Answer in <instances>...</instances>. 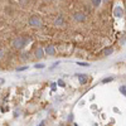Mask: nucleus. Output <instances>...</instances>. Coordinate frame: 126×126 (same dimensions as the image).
Here are the masks:
<instances>
[{
	"label": "nucleus",
	"instance_id": "nucleus-15",
	"mask_svg": "<svg viewBox=\"0 0 126 126\" xmlns=\"http://www.w3.org/2000/svg\"><path fill=\"white\" fill-rule=\"evenodd\" d=\"M28 67H20V68H16V71H24V69H27Z\"/></svg>",
	"mask_w": 126,
	"mask_h": 126
},
{
	"label": "nucleus",
	"instance_id": "nucleus-3",
	"mask_svg": "<svg viewBox=\"0 0 126 126\" xmlns=\"http://www.w3.org/2000/svg\"><path fill=\"white\" fill-rule=\"evenodd\" d=\"M73 18L76 22H80V23H82L86 20V15L83 14V13H81V11H78V13H74L73 14Z\"/></svg>",
	"mask_w": 126,
	"mask_h": 126
},
{
	"label": "nucleus",
	"instance_id": "nucleus-16",
	"mask_svg": "<svg viewBox=\"0 0 126 126\" xmlns=\"http://www.w3.org/2000/svg\"><path fill=\"white\" fill-rule=\"evenodd\" d=\"M80 66H88V63H83V62H78Z\"/></svg>",
	"mask_w": 126,
	"mask_h": 126
},
{
	"label": "nucleus",
	"instance_id": "nucleus-11",
	"mask_svg": "<svg viewBox=\"0 0 126 126\" xmlns=\"http://www.w3.org/2000/svg\"><path fill=\"white\" fill-rule=\"evenodd\" d=\"M120 92L124 95V96H126V87H125V86H121V87H120Z\"/></svg>",
	"mask_w": 126,
	"mask_h": 126
},
{
	"label": "nucleus",
	"instance_id": "nucleus-14",
	"mask_svg": "<svg viewBox=\"0 0 126 126\" xmlns=\"http://www.w3.org/2000/svg\"><path fill=\"white\" fill-rule=\"evenodd\" d=\"M44 67V64H42V63H39V64H35V68H43Z\"/></svg>",
	"mask_w": 126,
	"mask_h": 126
},
{
	"label": "nucleus",
	"instance_id": "nucleus-5",
	"mask_svg": "<svg viewBox=\"0 0 126 126\" xmlns=\"http://www.w3.org/2000/svg\"><path fill=\"white\" fill-rule=\"evenodd\" d=\"M78 78H80V82L81 84H84L88 81V77L86 76V74H78Z\"/></svg>",
	"mask_w": 126,
	"mask_h": 126
},
{
	"label": "nucleus",
	"instance_id": "nucleus-9",
	"mask_svg": "<svg viewBox=\"0 0 126 126\" xmlns=\"http://www.w3.org/2000/svg\"><path fill=\"white\" fill-rule=\"evenodd\" d=\"M115 14H116V16H122V10H121V8H117L116 10H115Z\"/></svg>",
	"mask_w": 126,
	"mask_h": 126
},
{
	"label": "nucleus",
	"instance_id": "nucleus-12",
	"mask_svg": "<svg viewBox=\"0 0 126 126\" xmlns=\"http://www.w3.org/2000/svg\"><path fill=\"white\" fill-rule=\"evenodd\" d=\"M57 84H58V86H61V87H64V82H63L62 80H59L58 82H57Z\"/></svg>",
	"mask_w": 126,
	"mask_h": 126
},
{
	"label": "nucleus",
	"instance_id": "nucleus-13",
	"mask_svg": "<svg viewBox=\"0 0 126 126\" xmlns=\"http://www.w3.org/2000/svg\"><path fill=\"white\" fill-rule=\"evenodd\" d=\"M112 81V78H105L103 81H102V83H107V82H111Z\"/></svg>",
	"mask_w": 126,
	"mask_h": 126
},
{
	"label": "nucleus",
	"instance_id": "nucleus-8",
	"mask_svg": "<svg viewBox=\"0 0 126 126\" xmlns=\"http://www.w3.org/2000/svg\"><path fill=\"white\" fill-rule=\"evenodd\" d=\"M54 23H56L57 25H62L63 23H64V20H63V18H62V16H58V18L56 19V22H54Z\"/></svg>",
	"mask_w": 126,
	"mask_h": 126
},
{
	"label": "nucleus",
	"instance_id": "nucleus-2",
	"mask_svg": "<svg viewBox=\"0 0 126 126\" xmlns=\"http://www.w3.org/2000/svg\"><path fill=\"white\" fill-rule=\"evenodd\" d=\"M28 23H29V25H32V27H40L42 25V20H40L39 16H32Z\"/></svg>",
	"mask_w": 126,
	"mask_h": 126
},
{
	"label": "nucleus",
	"instance_id": "nucleus-18",
	"mask_svg": "<svg viewBox=\"0 0 126 126\" xmlns=\"http://www.w3.org/2000/svg\"><path fill=\"white\" fill-rule=\"evenodd\" d=\"M1 54H3V50L0 49V58H1Z\"/></svg>",
	"mask_w": 126,
	"mask_h": 126
},
{
	"label": "nucleus",
	"instance_id": "nucleus-1",
	"mask_svg": "<svg viewBox=\"0 0 126 126\" xmlns=\"http://www.w3.org/2000/svg\"><path fill=\"white\" fill-rule=\"evenodd\" d=\"M29 42V39H25V38H22V37H18L13 40V47L16 49H22L25 47V44Z\"/></svg>",
	"mask_w": 126,
	"mask_h": 126
},
{
	"label": "nucleus",
	"instance_id": "nucleus-6",
	"mask_svg": "<svg viewBox=\"0 0 126 126\" xmlns=\"http://www.w3.org/2000/svg\"><path fill=\"white\" fill-rule=\"evenodd\" d=\"M35 56H37V58H43V56H44V52H43V49H42V48H38V49H37V52H35Z\"/></svg>",
	"mask_w": 126,
	"mask_h": 126
},
{
	"label": "nucleus",
	"instance_id": "nucleus-4",
	"mask_svg": "<svg viewBox=\"0 0 126 126\" xmlns=\"http://www.w3.org/2000/svg\"><path fill=\"white\" fill-rule=\"evenodd\" d=\"M46 53L48 56H53V54H56V49L52 46H48V47H46Z\"/></svg>",
	"mask_w": 126,
	"mask_h": 126
},
{
	"label": "nucleus",
	"instance_id": "nucleus-7",
	"mask_svg": "<svg viewBox=\"0 0 126 126\" xmlns=\"http://www.w3.org/2000/svg\"><path fill=\"white\" fill-rule=\"evenodd\" d=\"M112 52H114V49L108 47V48H105L103 50H102V54H103V56H108V54H111Z\"/></svg>",
	"mask_w": 126,
	"mask_h": 126
},
{
	"label": "nucleus",
	"instance_id": "nucleus-10",
	"mask_svg": "<svg viewBox=\"0 0 126 126\" xmlns=\"http://www.w3.org/2000/svg\"><path fill=\"white\" fill-rule=\"evenodd\" d=\"M91 3L93 4V6H96V8H97V6L101 4V0H91Z\"/></svg>",
	"mask_w": 126,
	"mask_h": 126
},
{
	"label": "nucleus",
	"instance_id": "nucleus-17",
	"mask_svg": "<svg viewBox=\"0 0 126 126\" xmlns=\"http://www.w3.org/2000/svg\"><path fill=\"white\" fill-rule=\"evenodd\" d=\"M44 125H46V122H44V121H43V122H40V124H39L38 126H44Z\"/></svg>",
	"mask_w": 126,
	"mask_h": 126
}]
</instances>
